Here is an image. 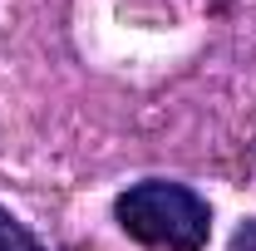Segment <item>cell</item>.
<instances>
[{
	"mask_svg": "<svg viewBox=\"0 0 256 251\" xmlns=\"http://www.w3.org/2000/svg\"><path fill=\"white\" fill-rule=\"evenodd\" d=\"M232 251H256V222H246V226L236 232V242H232Z\"/></svg>",
	"mask_w": 256,
	"mask_h": 251,
	"instance_id": "obj_3",
	"label": "cell"
},
{
	"mask_svg": "<svg viewBox=\"0 0 256 251\" xmlns=\"http://www.w3.org/2000/svg\"><path fill=\"white\" fill-rule=\"evenodd\" d=\"M118 226L153 251H202L212 232V212L197 192L178 182H138L118 197Z\"/></svg>",
	"mask_w": 256,
	"mask_h": 251,
	"instance_id": "obj_1",
	"label": "cell"
},
{
	"mask_svg": "<svg viewBox=\"0 0 256 251\" xmlns=\"http://www.w3.org/2000/svg\"><path fill=\"white\" fill-rule=\"evenodd\" d=\"M0 251H44V246H40L30 232H25L20 222H15L5 207H0Z\"/></svg>",
	"mask_w": 256,
	"mask_h": 251,
	"instance_id": "obj_2",
	"label": "cell"
}]
</instances>
